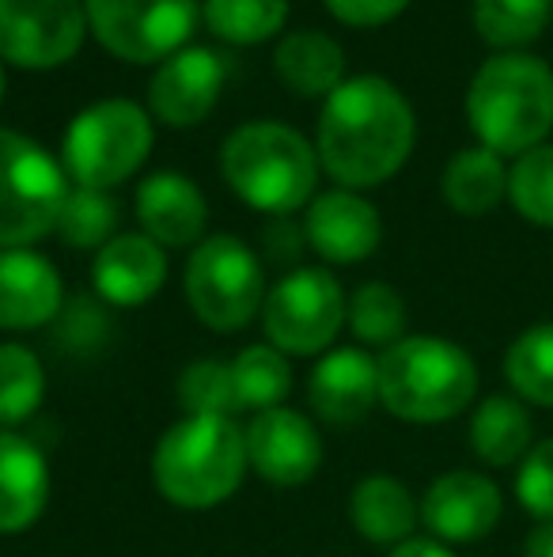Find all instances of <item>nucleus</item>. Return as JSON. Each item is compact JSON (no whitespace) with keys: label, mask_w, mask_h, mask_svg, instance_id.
<instances>
[{"label":"nucleus","mask_w":553,"mask_h":557,"mask_svg":"<svg viewBox=\"0 0 553 557\" xmlns=\"http://www.w3.org/2000/svg\"><path fill=\"white\" fill-rule=\"evenodd\" d=\"M414 111L384 76L341 81L318 122V160L341 186H376L406 163Z\"/></svg>","instance_id":"1"},{"label":"nucleus","mask_w":553,"mask_h":557,"mask_svg":"<svg viewBox=\"0 0 553 557\" xmlns=\"http://www.w3.org/2000/svg\"><path fill=\"white\" fill-rule=\"evenodd\" d=\"M466 117L489 152H531L553 129V69L531 53H497L474 73Z\"/></svg>","instance_id":"2"},{"label":"nucleus","mask_w":553,"mask_h":557,"mask_svg":"<svg viewBox=\"0 0 553 557\" xmlns=\"http://www.w3.org/2000/svg\"><path fill=\"white\" fill-rule=\"evenodd\" d=\"M379 364V403L402 421L436 425L451 421L478 395V364L463 345L448 337L414 334L384 349Z\"/></svg>","instance_id":"3"},{"label":"nucleus","mask_w":553,"mask_h":557,"mask_svg":"<svg viewBox=\"0 0 553 557\" xmlns=\"http://www.w3.org/2000/svg\"><path fill=\"white\" fill-rule=\"evenodd\" d=\"M247 436L231 418H186L163 433L152 474L178 508H213L239 490L247 474Z\"/></svg>","instance_id":"4"},{"label":"nucleus","mask_w":553,"mask_h":557,"mask_svg":"<svg viewBox=\"0 0 553 557\" xmlns=\"http://www.w3.org/2000/svg\"><path fill=\"white\" fill-rule=\"evenodd\" d=\"M224 178L262 213H292L311 198L318 160L296 129L277 122L239 125L224 145Z\"/></svg>","instance_id":"5"},{"label":"nucleus","mask_w":553,"mask_h":557,"mask_svg":"<svg viewBox=\"0 0 553 557\" xmlns=\"http://www.w3.org/2000/svg\"><path fill=\"white\" fill-rule=\"evenodd\" d=\"M152 148V122L129 99L88 107L65 137V171L88 190H111L129 178Z\"/></svg>","instance_id":"6"},{"label":"nucleus","mask_w":553,"mask_h":557,"mask_svg":"<svg viewBox=\"0 0 553 557\" xmlns=\"http://www.w3.org/2000/svg\"><path fill=\"white\" fill-rule=\"evenodd\" d=\"M68 186L61 168L12 129H0V250L42 239L65 209Z\"/></svg>","instance_id":"7"},{"label":"nucleus","mask_w":553,"mask_h":557,"mask_svg":"<svg viewBox=\"0 0 553 557\" xmlns=\"http://www.w3.org/2000/svg\"><path fill=\"white\" fill-rule=\"evenodd\" d=\"M186 296L193 315L213 331H239L254 319L266 296L262 265L236 235H213L186 265Z\"/></svg>","instance_id":"8"},{"label":"nucleus","mask_w":553,"mask_h":557,"mask_svg":"<svg viewBox=\"0 0 553 557\" xmlns=\"http://www.w3.org/2000/svg\"><path fill=\"white\" fill-rule=\"evenodd\" d=\"M96 38L137 65L178 53L198 23V0H84Z\"/></svg>","instance_id":"9"},{"label":"nucleus","mask_w":553,"mask_h":557,"mask_svg":"<svg viewBox=\"0 0 553 557\" xmlns=\"http://www.w3.org/2000/svg\"><path fill=\"white\" fill-rule=\"evenodd\" d=\"M345 323V296L341 285L326 270H296L266 300V334L280 352H311L330 349Z\"/></svg>","instance_id":"10"},{"label":"nucleus","mask_w":553,"mask_h":557,"mask_svg":"<svg viewBox=\"0 0 553 557\" xmlns=\"http://www.w3.org/2000/svg\"><path fill=\"white\" fill-rule=\"evenodd\" d=\"M80 0H0V58L23 69H53L84 42Z\"/></svg>","instance_id":"11"},{"label":"nucleus","mask_w":553,"mask_h":557,"mask_svg":"<svg viewBox=\"0 0 553 557\" xmlns=\"http://www.w3.org/2000/svg\"><path fill=\"white\" fill-rule=\"evenodd\" d=\"M504 497L478 470H451L425 490L420 523L440 543H478L501 523Z\"/></svg>","instance_id":"12"},{"label":"nucleus","mask_w":553,"mask_h":557,"mask_svg":"<svg viewBox=\"0 0 553 557\" xmlns=\"http://www.w3.org/2000/svg\"><path fill=\"white\" fill-rule=\"evenodd\" d=\"M247 462L274 485H303L323 462L315 425L296 410H266L247 425Z\"/></svg>","instance_id":"13"},{"label":"nucleus","mask_w":553,"mask_h":557,"mask_svg":"<svg viewBox=\"0 0 553 557\" xmlns=\"http://www.w3.org/2000/svg\"><path fill=\"white\" fill-rule=\"evenodd\" d=\"M224 65L221 53L213 50H178L163 61V69L155 73L148 103L152 114H160V122L167 125H193L213 111L216 96L224 88Z\"/></svg>","instance_id":"14"},{"label":"nucleus","mask_w":553,"mask_h":557,"mask_svg":"<svg viewBox=\"0 0 553 557\" xmlns=\"http://www.w3.org/2000/svg\"><path fill=\"white\" fill-rule=\"evenodd\" d=\"M311 406L330 425H356L379 403V364L361 349H334L307 383Z\"/></svg>","instance_id":"15"},{"label":"nucleus","mask_w":553,"mask_h":557,"mask_svg":"<svg viewBox=\"0 0 553 557\" xmlns=\"http://www.w3.org/2000/svg\"><path fill=\"white\" fill-rule=\"evenodd\" d=\"M61 308V277L27 247L0 250V331H35Z\"/></svg>","instance_id":"16"},{"label":"nucleus","mask_w":553,"mask_h":557,"mask_svg":"<svg viewBox=\"0 0 553 557\" xmlns=\"http://www.w3.org/2000/svg\"><path fill=\"white\" fill-rule=\"evenodd\" d=\"M379 213L349 190L323 194L307 209V239L326 262H361L379 247Z\"/></svg>","instance_id":"17"},{"label":"nucleus","mask_w":553,"mask_h":557,"mask_svg":"<svg viewBox=\"0 0 553 557\" xmlns=\"http://www.w3.org/2000/svg\"><path fill=\"white\" fill-rule=\"evenodd\" d=\"M167 277V258L148 235H114L96 258V288L118 308L152 300Z\"/></svg>","instance_id":"18"},{"label":"nucleus","mask_w":553,"mask_h":557,"mask_svg":"<svg viewBox=\"0 0 553 557\" xmlns=\"http://www.w3.org/2000/svg\"><path fill=\"white\" fill-rule=\"evenodd\" d=\"M137 216L144 224L148 239L163 247H186L205 232V198L190 178L175 171L144 178L137 190Z\"/></svg>","instance_id":"19"},{"label":"nucleus","mask_w":553,"mask_h":557,"mask_svg":"<svg viewBox=\"0 0 553 557\" xmlns=\"http://www.w3.org/2000/svg\"><path fill=\"white\" fill-rule=\"evenodd\" d=\"M50 500V467L30 441L0 433V535L27 531Z\"/></svg>","instance_id":"20"},{"label":"nucleus","mask_w":553,"mask_h":557,"mask_svg":"<svg viewBox=\"0 0 553 557\" xmlns=\"http://www.w3.org/2000/svg\"><path fill=\"white\" fill-rule=\"evenodd\" d=\"M470 447L489 467H519L535 447V421L524 398L489 395L470 418Z\"/></svg>","instance_id":"21"},{"label":"nucleus","mask_w":553,"mask_h":557,"mask_svg":"<svg viewBox=\"0 0 553 557\" xmlns=\"http://www.w3.org/2000/svg\"><path fill=\"white\" fill-rule=\"evenodd\" d=\"M349 516H353V528L361 531L368 543H379V546L399 543L402 546L410 539V531L417 528L420 508L399 478L376 474V478H364V482L353 490Z\"/></svg>","instance_id":"22"},{"label":"nucleus","mask_w":553,"mask_h":557,"mask_svg":"<svg viewBox=\"0 0 553 557\" xmlns=\"http://www.w3.org/2000/svg\"><path fill=\"white\" fill-rule=\"evenodd\" d=\"M277 73L300 96H330L345 76V53L323 30H296L277 46Z\"/></svg>","instance_id":"23"},{"label":"nucleus","mask_w":553,"mask_h":557,"mask_svg":"<svg viewBox=\"0 0 553 557\" xmlns=\"http://www.w3.org/2000/svg\"><path fill=\"white\" fill-rule=\"evenodd\" d=\"M504 194H508V171L489 148H466L443 171V198L463 216L489 213L501 206Z\"/></svg>","instance_id":"24"},{"label":"nucleus","mask_w":553,"mask_h":557,"mask_svg":"<svg viewBox=\"0 0 553 557\" xmlns=\"http://www.w3.org/2000/svg\"><path fill=\"white\" fill-rule=\"evenodd\" d=\"M231 380H236L239 410H277L292 391V368L274 345H251L231 360Z\"/></svg>","instance_id":"25"},{"label":"nucleus","mask_w":553,"mask_h":557,"mask_svg":"<svg viewBox=\"0 0 553 557\" xmlns=\"http://www.w3.org/2000/svg\"><path fill=\"white\" fill-rule=\"evenodd\" d=\"M553 0H474V27L489 46L516 50L550 27Z\"/></svg>","instance_id":"26"},{"label":"nucleus","mask_w":553,"mask_h":557,"mask_svg":"<svg viewBox=\"0 0 553 557\" xmlns=\"http://www.w3.org/2000/svg\"><path fill=\"white\" fill-rule=\"evenodd\" d=\"M504 375H508L516 398L553 410V323L531 326L508 345Z\"/></svg>","instance_id":"27"},{"label":"nucleus","mask_w":553,"mask_h":557,"mask_svg":"<svg viewBox=\"0 0 553 557\" xmlns=\"http://www.w3.org/2000/svg\"><path fill=\"white\" fill-rule=\"evenodd\" d=\"M349 331H353L361 342L368 345H387L391 349L394 342H402V331H406V304L384 281H372V285H361L353 293L345 308Z\"/></svg>","instance_id":"28"},{"label":"nucleus","mask_w":553,"mask_h":557,"mask_svg":"<svg viewBox=\"0 0 553 557\" xmlns=\"http://www.w3.org/2000/svg\"><path fill=\"white\" fill-rule=\"evenodd\" d=\"M288 15V0H209L205 23L224 42L251 46L277 35Z\"/></svg>","instance_id":"29"},{"label":"nucleus","mask_w":553,"mask_h":557,"mask_svg":"<svg viewBox=\"0 0 553 557\" xmlns=\"http://www.w3.org/2000/svg\"><path fill=\"white\" fill-rule=\"evenodd\" d=\"M42 395L46 375L35 352L23 345H0V421L15 425V421L30 418Z\"/></svg>","instance_id":"30"},{"label":"nucleus","mask_w":553,"mask_h":557,"mask_svg":"<svg viewBox=\"0 0 553 557\" xmlns=\"http://www.w3.org/2000/svg\"><path fill=\"white\" fill-rule=\"evenodd\" d=\"M508 198L519 216L553 227V145L516 156V168L508 171Z\"/></svg>","instance_id":"31"},{"label":"nucleus","mask_w":553,"mask_h":557,"mask_svg":"<svg viewBox=\"0 0 553 557\" xmlns=\"http://www.w3.org/2000/svg\"><path fill=\"white\" fill-rule=\"evenodd\" d=\"M178 398L190 418H231V410H239L231 364H221V360L190 364L178 380Z\"/></svg>","instance_id":"32"},{"label":"nucleus","mask_w":553,"mask_h":557,"mask_svg":"<svg viewBox=\"0 0 553 557\" xmlns=\"http://www.w3.org/2000/svg\"><path fill=\"white\" fill-rule=\"evenodd\" d=\"M114 224H118V206L103 190H88V186L68 190L65 209L58 216L61 235L73 247H106Z\"/></svg>","instance_id":"33"},{"label":"nucleus","mask_w":553,"mask_h":557,"mask_svg":"<svg viewBox=\"0 0 553 557\" xmlns=\"http://www.w3.org/2000/svg\"><path fill=\"white\" fill-rule=\"evenodd\" d=\"M516 500L539 523L553 520V436L539 441L516 470Z\"/></svg>","instance_id":"34"},{"label":"nucleus","mask_w":553,"mask_h":557,"mask_svg":"<svg viewBox=\"0 0 553 557\" xmlns=\"http://www.w3.org/2000/svg\"><path fill=\"white\" fill-rule=\"evenodd\" d=\"M410 0H326L334 15L341 23H353V27H376V23H387L406 8Z\"/></svg>","instance_id":"35"},{"label":"nucleus","mask_w":553,"mask_h":557,"mask_svg":"<svg viewBox=\"0 0 553 557\" xmlns=\"http://www.w3.org/2000/svg\"><path fill=\"white\" fill-rule=\"evenodd\" d=\"M387 557H455L443 543H436V539H406L402 546H394Z\"/></svg>","instance_id":"36"},{"label":"nucleus","mask_w":553,"mask_h":557,"mask_svg":"<svg viewBox=\"0 0 553 557\" xmlns=\"http://www.w3.org/2000/svg\"><path fill=\"white\" fill-rule=\"evenodd\" d=\"M524 557H553V520L535 523L524 543Z\"/></svg>","instance_id":"37"},{"label":"nucleus","mask_w":553,"mask_h":557,"mask_svg":"<svg viewBox=\"0 0 553 557\" xmlns=\"http://www.w3.org/2000/svg\"><path fill=\"white\" fill-rule=\"evenodd\" d=\"M0 96H4V69H0Z\"/></svg>","instance_id":"38"}]
</instances>
